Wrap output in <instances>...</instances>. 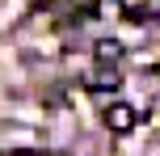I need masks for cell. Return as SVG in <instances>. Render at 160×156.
Segmentation results:
<instances>
[{
  "instance_id": "cell-1",
  "label": "cell",
  "mask_w": 160,
  "mask_h": 156,
  "mask_svg": "<svg viewBox=\"0 0 160 156\" xmlns=\"http://www.w3.org/2000/svg\"><path fill=\"white\" fill-rule=\"evenodd\" d=\"M105 127H110V131H131V127H135V110L131 106H110L105 110Z\"/></svg>"
},
{
  "instance_id": "cell-2",
  "label": "cell",
  "mask_w": 160,
  "mask_h": 156,
  "mask_svg": "<svg viewBox=\"0 0 160 156\" xmlns=\"http://www.w3.org/2000/svg\"><path fill=\"white\" fill-rule=\"evenodd\" d=\"M93 59H97V63H118V59H122V42H114V38H101V42H97V47H93Z\"/></svg>"
},
{
  "instance_id": "cell-3",
  "label": "cell",
  "mask_w": 160,
  "mask_h": 156,
  "mask_svg": "<svg viewBox=\"0 0 160 156\" xmlns=\"http://www.w3.org/2000/svg\"><path fill=\"white\" fill-rule=\"evenodd\" d=\"M88 89H97V93H110V89H118V72H114L110 63H101V72H97V76H88Z\"/></svg>"
},
{
  "instance_id": "cell-4",
  "label": "cell",
  "mask_w": 160,
  "mask_h": 156,
  "mask_svg": "<svg viewBox=\"0 0 160 156\" xmlns=\"http://www.w3.org/2000/svg\"><path fill=\"white\" fill-rule=\"evenodd\" d=\"M97 4H101V0H68V13L72 17H93Z\"/></svg>"
},
{
  "instance_id": "cell-5",
  "label": "cell",
  "mask_w": 160,
  "mask_h": 156,
  "mask_svg": "<svg viewBox=\"0 0 160 156\" xmlns=\"http://www.w3.org/2000/svg\"><path fill=\"white\" fill-rule=\"evenodd\" d=\"M25 4H30V8H42V4H51V0H25Z\"/></svg>"
}]
</instances>
